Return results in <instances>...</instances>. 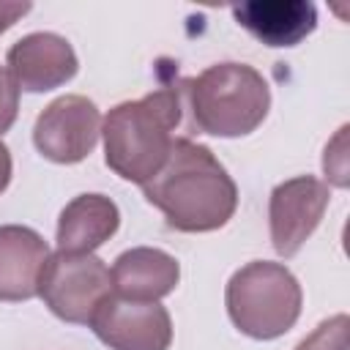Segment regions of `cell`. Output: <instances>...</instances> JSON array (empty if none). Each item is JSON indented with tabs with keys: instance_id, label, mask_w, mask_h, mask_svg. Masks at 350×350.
I'll return each instance as SVG.
<instances>
[{
	"instance_id": "6da1fadb",
	"label": "cell",
	"mask_w": 350,
	"mask_h": 350,
	"mask_svg": "<svg viewBox=\"0 0 350 350\" xmlns=\"http://www.w3.org/2000/svg\"><path fill=\"white\" fill-rule=\"evenodd\" d=\"M142 194L178 232L224 227L238 208V186L211 148L186 137L172 142L161 170L142 183Z\"/></svg>"
},
{
	"instance_id": "7a4b0ae2",
	"label": "cell",
	"mask_w": 350,
	"mask_h": 350,
	"mask_svg": "<svg viewBox=\"0 0 350 350\" xmlns=\"http://www.w3.org/2000/svg\"><path fill=\"white\" fill-rule=\"evenodd\" d=\"M183 115V96L178 88H159L142 98L123 101L101 120L104 161L131 183L150 180L172 150V131Z\"/></svg>"
},
{
	"instance_id": "3957f363",
	"label": "cell",
	"mask_w": 350,
	"mask_h": 350,
	"mask_svg": "<svg viewBox=\"0 0 350 350\" xmlns=\"http://www.w3.org/2000/svg\"><path fill=\"white\" fill-rule=\"evenodd\" d=\"M191 120L211 137H246L271 109V88L246 63H216L183 82Z\"/></svg>"
},
{
	"instance_id": "277c9868",
	"label": "cell",
	"mask_w": 350,
	"mask_h": 350,
	"mask_svg": "<svg viewBox=\"0 0 350 350\" xmlns=\"http://www.w3.org/2000/svg\"><path fill=\"white\" fill-rule=\"evenodd\" d=\"M224 304L241 334L268 342L284 336L298 323L304 293L287 265L254 260L230 276Z\"/></svg>"
},
{
	"instance_id": "5b68a950",
	"label": "cell",
	"mask_w": 350,
	"mask_h": 350,
	"mask_svg": "<svg viewBox=\"0 0 350 350\" xmlns=\"http://www.w3.org/2000/svg\"><path fill=\"white\" fill-rule=\"evenodd\" d=\"M112 293L109 268L96 254L55 252L44 262L38 295L49 312L66 323L88 325L98 304Z\"/></svg>"
},
{
	"instance_id": "8992f818",
	"label": "cell",
	"mask_w": 350,
	"mask_h": 350,
	"mask_svg": "<svg viewBox=\"0 0 350 350\" xmlns=\"http://www.w3.org/2000/svg\"><path fill=\"white\" fill-rule=\"evenodd\" d=\"M88 325L109 350H170L172 345V320L159 301L109 293Z\"/></svg>"
},
{
	"instance_id": "52a82bcc",
	"label": "cell",
	"mask_w": 350,
	"mask_h": 350,
	"mask_svg": "<svg viewBox=\"0 0 350 350\" xmlns=\"http://www.w3.org/2000/svg\"><path fill=\"white\" fill-rule=\"evenodd\" d=\"M101 134V112L85 96L55 98L33 126L38 153L55 164H77L88 159Z\"/></svg>"
},
{
	"instance_id": "ba28073f",
	"label": "cell",
	"mask_w": 350,
	"mask_h": 350,
	"mask_svg": "<svg viewBox=\"0 0 350 350\" xmlns=\"http://www.w3.org/2000/svg\"><path fill=\"white\" fill-rule=\"evenodd\" d=\"M331 191L323 180L312 175H298L282 180L271 191L268 202V224H271V243L279 257H293L306 243V238L317 230Z\"/></svg>"
},
{
	"instance_id": "9c48e42d",
	"label": "cell",
	"mask_w": 350,
	"mask_h": 350,
	"mask_svg": "<svg viewBox=\"0 0 350 350\" xmlns=\"http://www.w3.org/2000/svg\"><path fill=\"white\" fill-rule=\"evenodd\" d=\"M11 79L25 93H46L74 79L79 60L74 46L57 33L22 36L5 55Z\"/></svg>"
},
{
	"instance_id": "30bf717a",
	"label": "cell",
	"mask_w": 350,
	"mask_h": 350,
	"mask_svg": "<svg viewBox=\"0 0 350 350\" xmlns=\"http://www.w3.org/2000/svg\"><path fill=\"white\" fill-rule=\"evenodd\" d=\"M232 16L265 46H295L317 27V8L309 0H249L232 5Z\"/></svg>"
},
{
	"instance_id": "8fae6325",
	"label": "cell",
	"mask_w": 350,
	"mask_h": 350,
	"mask_svg": "<svg viewBox=\"0 0 350 350\" xmlns=\"http://www.w3.org/2000/svg\"><path fill=\"white\" fill-rule=\"evenodd\" d=\"M49 260L46 241L22 224L0 227V301H30Z\"/></svg>"
},
{
	"instance_id": "7c38bea8",
	"label": "cell",
	"mask_w": 350,
	"mask_h": 350,
	"mask_svg": "<svg viewBox=\"0 0 350 350\" xmlns=\"http://www.w3.org/2000/svg\"><path fill=\"white\" fill-rule=\"evenodd\" d=\"M112 293L134 301H159L178 287L180 265L172 254L153 246H134L112 262Z\"/></svg>"
},
{
	"instance_id": "4fadbf2b",
	"label": "cell",
	"mask_w": 350,
	"mask_h": 350,
	"mask_svg": "<svg viewBox=\"0 0 350 350\" xmlns=\"http://www.w3.org/2000/svg\"><path fill=\"white\" fill-rule=\"evenodd\" d=\"M120 227L118 205L104 194H79L74 197L57 219V249L93 254L107 243Z\"/></svg>"
},
{
	"instance_id": "5bb4252c",
	"label": "cell",
	"mask_w": 350,
	"mask_h": 350,
	"mask_svg": "<svg viewBox=\"0 0 350 350\" xmlns=\"http://www.w3.org/2000/svg\"><path fill=\"white\" fill-rule=\"evenodd\" d=\"M347 314H334L323 320L295 350H347Z\"/></svg>"
},
{
	"instance_id": "9a60e30c",
	"label": "cell",
	"mask_w": 350,
	"mask_h": 350,
	"mask_svg": "<svg viewBox=\"0 0 350 350\" xmlns=\"http://www.w3.org/2000/svg\"><path fill=\"white\" fill-rule=\"evenodd\" d=\"M345 134L347 126H342L334 137L331 145H325V156H323V170L331 178L334 186H347V153H345Z\"/></svg>"
},
{
	"instance_id": "2e32d148",
	"label": "cell",
	"mask_w": 350,
	"mask_h": 350,
	"mask_svg": "<svg viewBox=\"0 0 350 350\" xmlns=\"http://www.w3.org/2000/svg\"><path fill=\"white\" fill-rule=\"evenodd\" d=\"M16 112H19V88L11 79L8 68L0 66V134H5L14 126Z\"/></svg>"
},
{
	"instance_id": "e0dca14e",
	"label": "cell",
	"mask_w": 350,
	"mask_h": 350,
	"mask_svg": "<svg viewBox=\"0 0 350 350\" xmlns=\"http://www.w3.org/2000/svg\"><path fill=\"white\" fill-rule=\"evenodd\" d=\"M33 5L30 3H19V0H0V33H5L8 27H14Z\"/></svg>"
},
{
	"instance_id": "ac0fdd59",
	"label": "cell",
	"mask_w": 350,
	"mask_h": 350,
	"mask_svg": "<svg viewBox=\"0 0 350 350\" xmlns=\"http://www.w3.org/2000/svg\"><path fill=\"white\" fill-rule=\"evenodd\" d=\"M8 183H11V153L0 142V194L8 189Z\"/></svg>"
}]
</instances>
